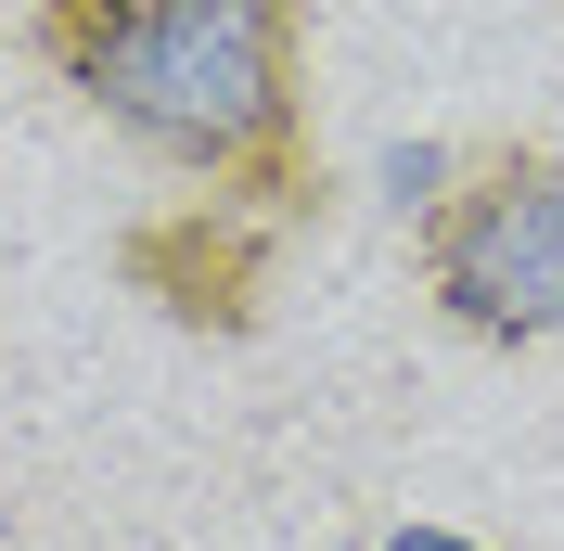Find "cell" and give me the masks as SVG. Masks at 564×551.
Listing matches in <instances>:
<instances>
[{"instance_id":"277c9868","label":"cell","mask_w":564,"mask_h":551,"mask_svg":"<svg viewBox=\"0 0 564 551\" xmlns=\"http://www.w3.org/2000/svg\"><path fill=\"white\" fill-rule=\"evenodd\" d=\"M386 551H475V539H449V526H398Z\"/></svg>"},{"instance_id":"6da1fadb","label":"cell","mask_w":564,"mask_h":551,"mask_svg":"<svg viewBox=\"0 0 564 551\" xmlns=\"http://www.w3.org/2000/svg\"><path fill=\"white\" fill-rule=\"evenodd\" d=\"M39 65L218 206L321 218L334 168L308 129V0H26Z\"/></svg>"},{"instance_id":"3957f363","label":"cell","mask_w":564,"mask_h":551,"mask_svg":"<svg viewBox=\"0 0 564 551\" xmlns=\"http://www.w3.org/2000/svg\"><path fill=\"white\" fill-rule=\"evenodd\" d=\"M116 282H129L154 321L180 334H257V295H270V218L218 206V193H180V206L129 218L116 231Z\"/></svg>"},{"instance_id":"7a4b0ae2","label":"cell","mask_w":564,"mask_h":551,"mask_svg":"<svg viewBox=\"0 0 564 551\" xmlns=\"http://www.w3.org/2000/svg\"><path fill=\"white\" fill-rule=\"evenodd\" d=\"M423 295L475 346H552L564 334V154L488 141L423 193Z\"/></svg>"}]
</instances>
